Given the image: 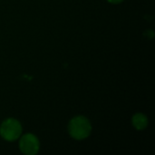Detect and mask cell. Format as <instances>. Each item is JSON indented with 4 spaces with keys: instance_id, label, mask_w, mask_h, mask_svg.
<instances>
[{
    "instance_id": "1",
    "label": "cell",
    "mask_w": 155,
    "mask_h": 155,
    "mask_svg": "<svg viewBox=\"0 0 155 155\" xmlns=\"http://www.w3.org/2000/svg\"><path fill=\"white\" fill-rule=\"evenodd\" d=\"M70 135L75 140H83L87 138L92 131L89 120L84 116H77L72 119L68 125Z\"/></svg>"
},
{
    "instance_id": "2",
    "label": "cell",
    "mask_w": 155,
    "mask_h": 155,
    "mask_svg": "<svg viewBox=\"0 0 155 155\" xmlns=\"http://www.w3.org/2000/svg\"><path fill=\"white\" fill-rule=\"evenodd\" d=\"M22 133V126L20 123L13 118L6 119L3 122L0 127L1 136L9 142L15 141Z\"/></svg>"
},
{
    "instance_id": "3",
    "label": "cell",
    "mask_w": 155,
    "mask_h": 155,
    "mask_svg": "<svg viewBox=\"0 0 155 155\" xmlns=\"http://www.w3.org/2000/svg\"><path fill=\"white\" fill-rule=\"evenodd\" d=\"M20 150L27 155L36 154L39 151V141L32 134H25L20 141Z\"/></svg>"
},
{
    "instance_id": "4",
    "label": "cell",
    "mask_w": 155,
    "mask_h": 155,
    "mask_svg": "<svg viewBox=\"0 0 155 155\" xmlns=\"http://www.w3.org/2000/svg\"><path fill=\"white\" fill-rule=\"evenodd\" d=\"M133 125L137 130H143L148 125V119L143 114H136L133 117Z\"/></svg>"
},
{
    "instance_id": "5",
    "label": "cell",
    "mask_w": 155,
    "mask_h": 155,
    "mask_svg": "<svg viewBox=\"0 0 155 155\" xmlns=\"http://www.w3.org/2000/svg\"><path fill=\"white\" fill-rule=\"evenodd\" d=\"M107 1H109L110 3H113V4H119V3L123 2L124 0H107Z\"/></svg>"
}]
</instances>
